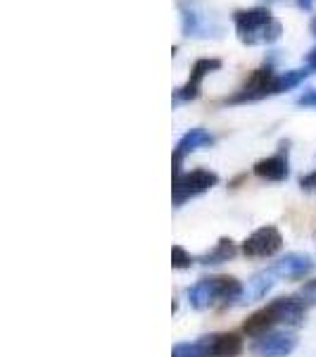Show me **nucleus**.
I'll return each instance as SVG.
<instances>
[{
    "instance_id": "obj_1",
    "label": "nucleus",
    "mask_w": 316,
    "mask_h": 357,
    "mask_svg": "<svg viewBox=\"0 0 316 357\" xmlns=\"http://www.w3.org/2000/svg\"><path fill=\"white\" fill-rule=\"evenodd\" d=\"M235 33H238L240 43L245 45H260V43H276L283 33L278 20L267 8H252V10H238L233 15Z\"/></svg>"
},
{
    "instance_id": "obj_2",
    "label": "nucleus",
    "mask_w": 316,
    "mask_h": 357,
    "mask_svg": "<svg viewBox=\"0 0 316 357\" xmlns=\"http://www.w3.org/2000/svg\"><path fill=\"white\" fill-rule=\"evenodd\" d=\"M216 183H219V174L212 169H193V172H188V174L174 176V183H171V200H174V207H181L186 200L207 193L210 188H214Z\"/></svg>"
},
{
    "instance_id": "obj_3",
    "label": "nucleus",
    "mask_w": 316,
    "mask_h": 357,
    "mask_svg": "<svg viewBox=\"0 0 316 357\" xmlns=\"http://www.w3.org/2000/svg\"><path fill=\"white\" fill-rule=\"evenodd\" d=\"M276 79H278V74H274L271 67L257 69V72L250 74V79L245 82L243 89L228 98L226 102L235 105V102H255V100H264L269 96H276Z\"/></svg>"
},
{
    "instance_id": "obj_4",
    "label": "nucleus",
    "mask_w": 316,
    "mask_h": 357,
    "mask_svg": "<svg viewBox=\"0 0 316 357\" xmlns=\"http://www.w3.org/2000/svg\"><path fill=\"white\" fill-rule=\"evenodd\" d=\"M283 248V236L276 227H260L257 231H252L240 250L245 252L248 257H271Z\"/></svg>"
},
{
    "instance_id": "obj_5",
    "label": "nucleus",
    "mask_w": 316,
    "mask_h": 357,
    "mask_svg": "<svg viewBox=\"0 0 316 357\" xmlns=\"http://www.w3.org/2000/svg\"><path fill=\"white\" fill-rule=\"evenodd\" d=\"M221 69V60H216V57H200L198 62L193 65L191 69V77H188V82L181 86V89H176L174 93V100L176 102H191L195 98L200 96V86H203V79L207 74L212 72H219Z\"/></svg>"
},
{
    "instance_id": "obj_6",
    "label": "nucleus",
    "mask_w": 316,
    "mask_h": 357,
    "mask_svg": "<svg viewBox=\"0 0 316 357\" xmlns=\"http://www.w3.org/2000/svg\"><path fill=\"white\" fill-rule=\"evenodd\" d=\"M297 348V336L292 331H271L257 338L252 353L257 357H288Z\"/></svg>"
},
{
    "instance_id": "obj_7",
    "label": "nucleus",
    "mask_w": 316,
    "mask_h": 357,
    "mask_svg": "<svg viewBox=\"0 0 316 357\" xmlns=\"http://www.w3.org/2000/svg\"><path fill=\"white\" fill-rule=\"evenodd\" d=\"M271 272L281 279H292V281H300L307 279L309 274L314 272V260L304 252H288L283 255L278 262L271 264Z\"/></svg>"
},
{
    "instance_id": "obj_8",
    "label": "nucleus",
    "mask_w": 316,
    "mask_h": 357,
    "mask_svg": "<svg viewBox=\"0 0 316 357\" xmlns=\"http://www.w3.org/2000/svg\"><path fill=\"white\" fill-rule=\"evenodd\" d=\"M214 146V136L205 129H191L188 134L181 136V141L176 143V151H174V176H179L181 172V162L188 158L191 153H198L203 148Z\"/></svg>"
},
{
    "instance_id": "obj_9",
    "label": "nucleus",
    "mask_w": 316,
    "mask_h": 357,
    "mask_svg": "<svg viewBox=\"0 0 316 357\" xmlns=\"http://www.w3.org/2000/svg\"><path fill=\"white\" fill-rule=\"evenodd\" d=\"M200 343L207 348L210 357H238L243 353V338L238 333H210V336H203Z\"/></svg>"
},
{
    "instance_id": "obj_10",
    "label": "nucleus",
    "mask_w": 316,
    "mask_h": 357,
    "mask_svg": "<svg viewBox=\"0 0 316 357\" xmlns=\"http://www.w3.org/2000/svg\"><path fill=\"white\" fill-rule=\"evenodd\" d=\"M188 303L195 310H207L219 303V281H216V276L200 279L193 289H188Z\"/></svg>"
},
{
    "instance_id": "obj_11",
    "label": "nucleus",
    "mask_w": 316,
    "mask_h": 357,
    "mask_svg": "<svg viewBox=\"0 0 316 357\" xmlns=\"http://www.w3.org/2000/svg\"><path fill=\"white\" fill-rule=\"evenodd\" d=\"M269 307L274 310L276 321L285 326H300L304 321V312H307L304 303L297 298H276L274 303H269Z\"/></svg>"
},
{
    "instance_id": "obj_12",
    "label": "nucleus",
    "mask_w": 316,
    "mask_h": 357,
    "mask_svg": "<svg viewBox=\"0 0 316 357\" xmlns=\"http://www.w3.org/2000/svg\"><path fill=\"white\" fill-rule=\"evenodd\" d=\"M255 174L264 181H285L290 174L288 158L283 155V151L278 155H271V158H264L255 165Z\"/></svg>"
},
{
    "instance_id": "obj_13",
    "label": "nucleus",
    "mask_w": 316,
    "mask_h": 357,
    "mask_svg": "<svg viewBox=\"0 0 316 357\" xmlns=\"http://www.w3.org/2000/svg\"><path fill=\"white\" fill-rule=\"evenodd\" d=\"M276 324H278V321H276L274 310L267 305V307L257 310L255 314H250L248 319H245L243 331L252 338H262V336H267V333H271V329Z\"/></svg>"
},
{
    "instance_id": "obj_14",
    "label": "nucleus",
    "mask_w": 316,
    "mask_h": 357,
    "mask_svg": "<svg viewBox=\"0 0 316 357\" xmlns=\"http://www.w3.org/2000/svg\"><path fill=\"white\" fill-rule=\"evenodd\" d=\"M235 252H238V245H235L231 238H221L219 243L212 248L210 252L200 255V257H198V262H200V264H205V267H216V264H223V262L233 260Z\"/></svg>"
},
{
    "instance_id": "obj_15",
    "label": "nucleus",
    "mask_w": 316,
    "mask_h": 357,
    "mask_svg": "<svg viewBox=\"0 0 316 357\" xmlns=\"http://www.w3.org/2000/svg\"><path fill=\"white\" fill-rule=\"evenodd\" d=\"M274 272L267 269V272H260L255 274L252 279L248 281V289L243 293V303H255V301H262L269 291L274 289Z\"/></svg>"
},
{
    "instance_id": "obj_16",
    "label": "nucleus",
    "mask_w": 316,
    "mask_h": 357,
    "mask_svg": "<svg viewBox=\"0 0 316 357\" xmlns=\"http://www.w3.org/2000/svg\"><path fill=\"white\" fill-rule=\"evenodd\" d=\"M312 77V69L304 67V69H288V72L278 74V79H276V96L278 93H285V91L295 89V86H300L304 79Z\"/></svg>"
},
{
    "instance_id": "obj_17",
    "label": "nucleus",
    "mask_w": 316,
    "mask_h": 357,
    "mask_svg": "<svg viewBox=\"0 0 316 357\" xmlns=\"http://www.w3.org/2000/svg\"><path fill=\"white\" fill-rule=\"evenodd\" d=\"M181 20H183V36H205V26H203V20H200L198 13L193 10L183 8L181 5Z\"/></svg>"
},
{
    "instance_id": "obj_18",
    "label": "nucleus",
    "mask_w": 316,
    "mask_h": 357,
    "mask_svg": "<svg viewBox=\"0 0 316 357\" xmlns=\"http://www.w3.org/2000/svg\"><path fill=\"white\" fill-rule=\"evenodd\" d=\"M171 357H210L203 343H176L171 350Z\"/></svg>"
},
{
    "instance_id": "obj_19",
    "label": "nucleus",
    "mask_w": 316,
    "mask_h": 357,
    "mask_svg": "<svg viewBox=\"0 0 316 357\" xmlns=\"http://www.w3.org/2000/svg\"><path fill=\"white\" fill-rule=\"evenodd\" d=\"M195 264V257H191V252H186L181 245L171 248V267L174 269H191Z\"/></svg>"
},
{
    "instance_id": "obj_20",
    "label": "nucleus",
    "mask_w": 316,
    "mask_h": 357,
    "mask_svg": "<svg viewBox=\"0 0 316 357\" xmlns=\"http://www.w3.org/2000/svg\"><path fill=\"white\" fill-rule=\"evenodd\" d=\"M297 105L300 107H316V89H309V91H304V93L297 98Z\"/></svg>"
},
{
    "instance_id": "obj_21",
    "label": "nucleus",
    "mask_w": 316,
    "mask_h": 357,
    "mask_svg": "<svg viewBox=\"0 0 316 357\" xmlns=\"http://www.w3.org/2000/svg\"><path fill=\"white\" fill-rule=\"evenodd\" d=\"M300 188L302 191H316V169L312 172V174H304L300 178Z\"/></svg>"
},
{
    "instance_id": "obj_22",
    "label": "nucleus",
    "mask_w": 316,
    "mask_h": 357,
    "mask_svg": "<svg viewBox=\"0 0 316 357\" xmlns=\"http://www.w3.org/2000/svg\"><path fill=\"white\" fill-rule=\"evenodd\" d=\"M314 3H316V0H297V8L304 10V13H309V10L314 8Z\"/></svg>"
},
{
    "instance_id": "obj_23",
    "label": "nucleus",
    "mask_w": 316,
    "mask_h": 357,
    "mask_svg": "<svg viewBox=\"0 0 316 357\" xmlns=\"http://www.w3.org/2000/svg\"><path fill=\"white\" fill-rule=\"evenodd\" d=\"M307 67L309 69H316V48H312L307 53Z\"/></svg>"
},
{
    "instance_id": "obj_24",
    "label": "nucleus",
    "mask_w": 316,
    "mask_h": 357,
    "mask_svg": "<svg viewBox=\"0 0 316 357\" xmlns=\"http://www.w3.org/2000/svg\"><path fill=\"white\" fill-rule=\"evenodd\" d=\"M304 291H307V293H316V281H312V284H309Z\"/></svg>"
},
{
    "instance_id": "obj_25",
    "label": "nucleus",
    "mask_w": 316,
    "mask_h": 357,
    "mask_svg": "<svg viewBox=\"0 0 316 357\" xmlns=\"http://www.w3.org/2000/svg\"><path fill=\"white\" fill-rule=\"evenodd\" d=\"M312 33H314V36H316V17H314V20H312Z\"/></svg>"
}]
</instances>
